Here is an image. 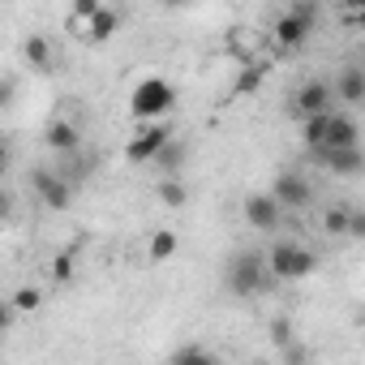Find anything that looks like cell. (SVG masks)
I'll use <instances>...</instances> for the list:
<instances>
[{"mask_svg": "<svg viewBox=\"0 0 365 365\" xmlns=\"http://www.w3.org/2000/svg\"><path fill=\"white\" fill-rule=\"evenodd\" d=\"M224 284H228V292H232L237 301H250V297L275 288V279H271V271H267V258H262L258 250L232 254L228 267H224Z\"/></svg>", "mask_w": 365, "mask_h": 365, "instance_id": "1", "label": "cell"}, {"mask_svg": "<svg viewBox=\"0 0 365 365\" xmlns=\"http://www.w3.org/2000/svg\"><path fill=\"white\" fill-rule=\"evenodd\" d=\"M262 258H267V271H271L275 284H297V279L318 271V254L301 241H275Z\"/></svg>", "mask_w": 365, "mask_h": 365, "instance_id": "2", "label": "cell"}, {"mask_svg": "<svg viewBox=\"0 0 365 365\" xmlns=\"http://www.w3.org/2000/svg\"><path fill=\"white\" fill-rule=\"evenodd\" d=\"M314 26H318V5H314V0H292V5L275 18V31H271L275 48L279 52H301L309 43Z\"/></svg>", "mask_w": 365, "mask_h": 365, "instance_id": "3", "label": "cell"}, {"mask_svg": "<svg viewBox=\"0 0 365 365\" xmlns=\"http://www.w3.org/2000/svg\"><path fill=\"white\" fill-rule=\"evenodd\" d=\"M176 108V86L168 78H146L129 91V116L133 120H168V112Z\"/></svg>", "mask_w": 365, "mask_h": 365, "instance_id": "4", "label": "cell"}, {"mask_svg": "<svg viewBox=\"0 0 365 365\" xmlns=\"http://www.w3.org/2000/svg\"><path fill=\"white\" fill-rule=\"evenodd\" d=\"M31 190L39 194V202L48 211H69L73 207V180L61 176V172H52V168H35L31 172Z\"/></svg>", "mask_w": 365, "mask_h": 365, "instance_id": "5", "label": "cell"}, {"mask_svg": "<svg viewBox=\"0 0 365 365\" xmlns=\"http://www.w3.org/2000/svg\"><path fill=\"white\" fill-rule=\"evenodd\" d=\"M271 198L284 207V211H305L314 202V185H309V176L297 172V168H284L275 180H271Z\"/></svg>", "mask_w": 365, "mask_h": 365, "instance_id": "6", "label": "cell"}, {"mask_svg": "<svg viewBox=\"0 0 365 365\" xmlns=\"http://www.w3.org/2000/svg\"><path fill=\"white\" fill-rule=\"evenodd\" d=\"M168 138H172V125H168V120H146V125L129 138L125 159H129V163H150V159H155V150H159Z\"/></svg>", "mask_w": 365, "mask_h": 365, "instance_id": "7", "label": "cell"}, {"mask_svg": "<svg viewBox=\"0 0 365 365\" xmlns=\"http://www.w3.org/2000/svg\"><path fill=\"white\" fill-rule=\"evenodd\" d=\"M335 108V91L327 78H309L292 91V112L297 116H314V112H331Z\"/></svg>", "mask_w": 365, "mask_h": 365, "instance_id": "8", "label": "cell"}, {"mask_svg": "<svg viewBox=\"0 0 365 365\" xmlns=\"http://www.w3.org/2000/svg\"><path fill=\"white\" fill-rule=\"evenodd\" d=\"M241 211H245V224L258 228V232H279V224H284V207L271 198V190L267 194H250Z\"/></svg>", "mask_w": 365, "mask_h": 365, "instance_id": "9", "label": "cell"}, {"mask_svg": "<svg viewBox=\"0 0 365 365\" xmlns=\"http://www.w3.org/2000/svg\"><path fill=\"white\" fill-rule=\"evenodd\" d=\"M309 159L322 163V168L335 172V176H361V172H365L361 142H356V146H335V150H309Z\"/></svg>", "mask_w": 365, "mask_h": 365, "instance_id": "10", "label": "cell"}, {"mask_svg": "<svg viewBox=\"0 0 365 365\" xmlns=\"http://www.w3.org/2000/svg\"><path fill=\"white\" fill-rule=\"evenodd\" d=\"M361 142V129H356V116L352 112H335L331 108V120H327V138L309 150H335V146H356Z\"/></svg>", "mask_w": 365, "mask_h": 365, "instance_id": "11", "label": "cell"}, {"mask_svg": "<svg viewBox=\"0 0 365 365\" xmlns=\"http://www.w3.org/2000/svg\"><path fill=\"white\" fill-rule=\"evenodd\" d=\"M22 65L35 69V73H52L56 69V48L48 35H26L22 39Z\"/></svg>", "mask_w": 365, "mask_h": 365, "instance_id": "12", "label": "cell"}, {"mask_svg": "<svg viewBox=\"0 0 365 365\" xmlns=\"http://www.w3.org/2000/svg\"><path fill=\"white\" fill-rule=\"evenodd\" d=\"M331 91H335V103L361 108V103H365V69H361V65H348V69L331 82Z\"/></svg>", "mask_w": 365, "mask_h": 365, "instance_id": "13", "label": "cell"}, {"mask_svg": "<svg viewBox=\"0 0 365 365\" xmlns=\"http://www.w3.org/2000/svg\"><path fill=\"white\" fill-rule=\"evenodd\" d=\"M120 22H125V18H120L116 9H108V5H99V9L91 14V22H86V35H82V39L99 48V43H108V39H112V35L120 31Z\"/></svg>", "mask_w": 365, "mask_h": 365, "instance_id": "14", "label": "cell"}, {"mask_svg": "<svg viewBox=\"0 0 365 365\" xmlns=\"http://www.w3.org/2000/svg\"><path fill=\"white\" fill-rule=\"evenodd\" d=\"M43 142H48V150H56V155H73V150L82 146V129L69 125V120H52V125L43 129Z\"/></svg>", "mask_w": 365, "mask_h": 365, "instance_id": "15", "label": "cell"}, {"mask_svg": "<svg viewBox=\"0 0 365 365\" xmlns=\"http://www.w3.org/2000/svg\"><path fill=\"white\" fill-rule=\"evenodd\" d=\"M185 159H190V150H185V142H176V138H168L159 150H155V168H159V176H176L180 168H185Z\"/></svg>", "mask_w": 365, "mask_h": 365, "instance_id": "16", "label": "cell"}, {"mask_svg": "<svg viewBox=\"0 0 365 365\" xmlns=\"http://www.w3.org/2000/svg\"><path fill=\"white\" fill-rule=\"evenodd\" d=\"M155 198H159L163 207L180 211V207L190 202V185L180 180V172H176V176H159V180H155Z\"/></svg>", "mask_w": 365, "mask_h": 365, "instance_id": "17", "label": "cell"}, {"mask_svg": "<svg viewBox=\"0 0 365 365\" xmlns=\"http://www.w3.org/2000/svg\"><path fill=\"white\" fill-rule=\"evenodd\" d=\"M262 82H267V65H258V61H245L228 95H232V99H250L254 91H262Z\"/></svg>", "mask_w": 365, "mask_h": 365, "instance_id": "18", "label": "cell"}, {"mask_svg": "<svg viewBox=\"0 0 365 365\" xmlns=\"http://www.w3.org/2000/svg\"><path fill=\"white\" fill-rule=\"evenodd\" d=\"M146 254H150V262H168V258L176 254V232H168V228H159V232L150 237V245H146Z\"/></svg>", "mask_w": 365, "mask_h": 365, "instance_id": "19", "label": "cell"}, {"mask_svg": "<svg viewBox=\"0 0 365 365\" xmlns=\"http://www.w3.org/2000/svg\"><path fill=\"white\" fill-rule=\"evenodd\" d=\"M9 305H14V314H35V309L43 305V292H39L35 284H22V288L9 297Z\"/></svg>", "mask_w": 365, "mask_h": 365, "instance_id": "20", "label": "cell"}, {"mask_svg": "<svg viewBox=\"0 0 365 365\" xmlns=\"http://www.w3.org/2000/svg\"><path fill=\"white\" fill-rule=\"evenodd\" d=\"M168 361H176V365H190V361H215V352L202 348V344H180V348H172Z\"/></svg>", "mask_w": 365, "mask_h": 365, "instance_id": "21", "label": "cell"}, {"mask_svg": "<svg viewBox=\"0 0 365 365\" xmlns=\"http://www.w3.org/2000/svg\"><path fill=\"white\" fill-rule=\"evenodd\" d=\"M348 211H352V207H327L322 228H327L331 237H348Z\"/></svg>", "mask_w": 365, "mask_h": 365, "instance_id": "22", "label": "cell"}, {"mask_svg": "<svg viewBox=\"0 0 365 365\" xmlns=\"http://www.w3.org/2000/svg\"><path fill=\"white\" fill-rule=\"evenodd\" d=\"M73 271H78L73 254H56V258H52V284H56V288H65V284L73 279Z\"/></svg>", "mask_w": 365, "mask_h": 365, "instance_id": "23", "label": "cell"}, {"mask_svg": "<svg viewBox=\"0 0 365 365\" xmlns=\"http://www.w3.org/2000/svg\"><path fill=\"white\" fill-rule=\"evenodd\" d=\"M99 5H103V0H73V5H69V22H82V26H86Z\"/></svg>", "mask_w": 365, "mask_h": 365, "instance_id": "24", "label": "cell"}, {"mask_svg": "<svg viewBox=\"0 0 365 365\" xmlns=\"http://www.w3.org/2000/svg\"><path fill=\"white\" fill-rule=\"evenodd\" d=\"M18 82L9 78V73H0V112H5V108H14V99H18V91H14Z\"/></svg>", "mask_w": 365, "mask_h": 365, "instance_id": "25", "label": "cell"}, {"mask_svg": "<svg viewBox=\"0 0 365 365\" xmlns=\"http://www.w3.org/2000/svg\"><path fill=\"white\" fill-rule=\"evenodd\" d=\"M271 339H275V344H288V339H292V318L279 314V318L271 322Z\"/></svg>", "mask_w": 365, "mask_h": 365, "instance_id": "26", "label": "cell"}, {"mask_svg": "<svg viewBox=\"0 0 365 365\" xmlns=\"http://www.w3.org/2000/svg\"><path fill=\"white\" fill-rule=\"evenodd\" d=\"M279 356H284L288 365H301V361H309V352H305L301 344H292V339H288V344H279Z\"/></svg>", "mask_w": 365, "mask_h": 365, "instance_id": "27", "label": "cell"}, {"mask_svg": "<svg viewBox=\"0 0 365 365\" xmlns=\"http://www.w3.org/2000/svg\"><path fill=\"white\" fill-rule=\"evenodd\" d=\"M348 237H365V211H348Z\"/></svg>", "mask_w": 365, "mask_h": 365, "instance_id": "28", "label": "cell"}, {"mask_svg": "<svg viewBox=\"0 0 365 365\" xmlns=\"http://www.w3.org/2000/svg\"><path fill=\"white\" fill-rule=\"evenodd\" d=\"M9 215H14V194L5 190V180H0V224H5Z\"/></svg>", "mask_w": 365, "mask_h": 365, "instance_id": "29", "label": "cell"}, {"mask_svg": "<svg viewBox=\"0 0 365 365\" xmlns=\"http://www.w3.org/2000/svg\"><path fill=\"white\" fill-rule=\"evenodd\" d=\"M14 318H18V314H14V305H9L5 297H0V335H5V331L14 327Z\"/></svg>", "mask_w": 365, "mask_h": 365, "instance_id": "30", "label": "cell"}, {"mask_svg": "<svg viewBox=\"0 0 365 365\" xmlns=\"http://www.w3.org/2000/svg\"><path fill=\"white\" fill-rule=\"evenodd\" d=\"M9 168H14V150H9V142H0V180H5Z\"/></svg>", "mask_w": 365, "mask_h": 365, "instance_id": "31", "label": "cell"}, {"mask_svg": "<svg viewBox=\"0 0 365 365\" xmlns=\"http://www.w3.org/2000/svg\"><path fill=\"white\" fill-rule=\"evenodd\" d=\"M361 22H365V9H344V26L348 31H356Z\"/></svg>", "mask_w": 365, "mask_h": 365, "instance_id": "32", "label": "cell"}, {"mask_svg": "<svg viewBox=\"0 0 365 365\" xmlns=\"http://www.w3.org/2000/svg\"><path fill=\"white\" fill-rule=\"evenodd\" d=\"M194 0H163V9H190Z\"/></svg>", "mask_w": 365, "mask_h": 365, "instance_id": "33", "label": "cell"}, {"mask_svg": "<svg viewBox=\"0 0 365 365\" xmlns=\"http://www.w3.org/2000/svg\"><path fill=\"white\" fill-rule=\"evenodd\" d=\"M344 9H365V0H339Z\"/></svg>", "mask_w": 365, "mask_h": 365, "instance_id": "34", "label": "cell"}]
</instances>
